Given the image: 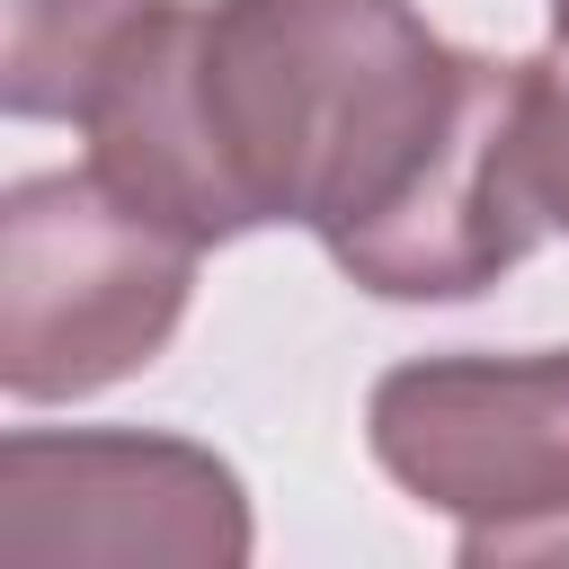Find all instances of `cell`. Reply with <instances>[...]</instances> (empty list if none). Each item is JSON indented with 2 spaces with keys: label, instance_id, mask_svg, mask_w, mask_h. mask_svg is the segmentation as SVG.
I'll list each match as a JSON object with an SVG mask.
<instances>
[{
  "label": "cell",
  "instance_id": "8992f818",
  "mask_svg": "<svg viewBox=\"0 0 569 569\" xmlns=\"http://www.w3.org/2000/svg\"><path fill=\"white\" fill-rule=\"evenodd\" d=\"M516 169L542 231L569 240V53L560 44L516 62Z\"/></svg>",
  "mask_w": 569,
  "mask_h": 569
},
{
  "label": "cell",
  "instance_id": "277c9868",
  "mask_svg": "<svg viewBox=\"0 0 569 569\" xmlns=\"http://www.w3.org/2000/svg\"><path fill=\"white\" fill-rule=\"evenodd\" d=\"M258 542L240 471L169 427H9L0 560L240 569Z\"/></svg>",
  "mask_w": 569,
  "mask_h": 569
},
{
  "label": "cell",
  "instance_id": "52a82bcc",
  "mask_svg": "<svg viewBox=\"0 0 569 569\" xmlns=\"http://www.w3.org/2000/svg\"><path fill=\"white\" fill-rule=\"evenodd\" d=\"M516 560H569V516H542V525H525V533H498L471 569H516Z\"/></svg>",
  "mask_w": 569,
  "mask_h": 569
},
{
  "label": "cell",
  "instance_id": "ba28073f",
  "mask_svg": "<svg viewBox=\"0 0 569 569\" xmlns=\"http://www.w3.org/2000/svg\"><path fill=\"white\" fill-rule=\"evenodd\" d=\"M551 44L569 53V0H551Z\"/></svg>",
  "mask_w": 569,
  "mask_h": 569
},
{
  "label": "cell",
  "instance_id": "5b68a950",
  "mask_svg": "<svg viewBox=\"0 0 569 569\" xmlns=\"http://www.w3.org/2000/svg\"><path fill=\"white\" fill-rule=\"evenodd\" d=\"M151 9L160 0H0V107L18 124H71Z\"/></svg>",
  "mask_w": 569,
  "mask_h": 569
},
{
  "label": "cell",
  "instance_id": "7a4b0ae2",
  "mask_svg": "<svg viewBox=\"0 0 569 569\" xmlns=\"http://www.w3.org/2000/svg\"><path fill=\"white\" fill-rule=\"evenodd\" d=\"M196 258L98 169L18 178L0 196V391L53 409L142 373L196 302Z\"/></svg>",
  "mask_w": 569,
  "mask_h": 569
},
{
  "label": "cell",
  "instance_id": "3957f363",
  "mask_svg": "<svg viewBox=\"0 0 569 569\" xmlns=\"http://www.w3.org/2000/svg\"><path fill=\"white\" fill-rule=\"evenodd\" d=\"M373 462L436 516H453V560H480L498 533L569 516V347H453L400 356L365 391Z\"/></svg>",
  "mask_w": 569,
  "mask_h": 569
},
{
  "label": "cell",
  "instance_id": "6da1fadb",
  "mask_svg": "<svg viewBox=\"0 0 569 569\" xmlns=\"http://www.w3.org/2000/svg\"><path fill=\"white\" fill-rule=\"evenodd\" d=\"M480 62L418 0H160L71 124L196 249L293 222L347 258L453 142Z\"/></svg>",
  "mask_w": 569,
  "mask_h": 569
}]
</instances>
